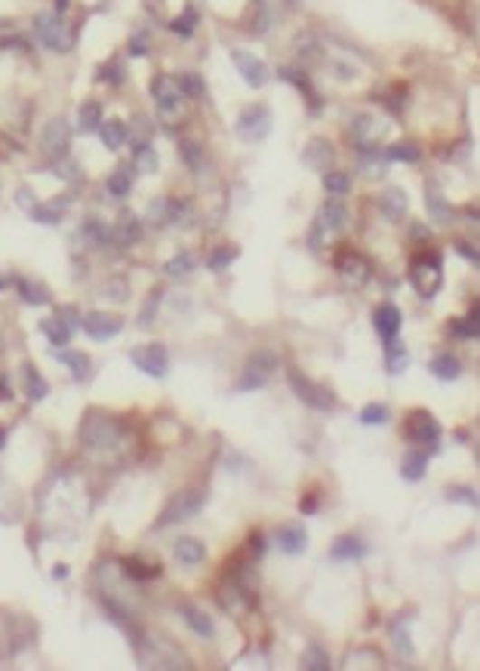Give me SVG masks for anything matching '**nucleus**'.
<instances>
[{
	"instance_id": "1",
	"label": "nucleus",
	"mask_w": 480,
	"mask_h": 671,
	"mask_svg": "<svg viewBox=\"0 0 480 671\" xmlns=\"http://www.w3.org/2000/svg\"><path fill=\"white\" fill-rule=\"evenodd\" d=\"M34 32L50 50H56V52H68L74 47V28L68 25L62 13H43V16H37Z\"/></svg>"
},
{
	"instance_id": "2",
	"label": "nucleus",
	"mask_w": 480,
	"mask_h": 671,
	"mask_svg": "<svg viewBox=\"0 0 480 671\" xmlns=\"http://www.w3.org/2000/svg\"><path fill=\"white\" fill-rule=\"evenodd\" d=\"M280 367L278 354L274 352H253L247 357V364H243V376L238 383V392H256V388L268 385V379L274 376V370Z\"/></svg>"
},
{
	"instance_id": "3",
	"label": "nucleus",
	"mask_w": 480,
	"mask_h": 671,
	"mask_svg": "<svg viewBox=\"0 0 480 671\" xmlns=\"http://www.w3.org/2000/svg\"><path fill=\"white\" fill-rule=\"evenodd\" d=\"M409 280H413L416 293L422 296V299H434V293L444 284V271H440V256L438 253H428V256H419L413 262V269H409Z\"/></svg>"
},
{
	"instance_id": "4",
	"label": "nucleus",
	"mask_w": 480,
	"mask_h": 671,
	"mask_svg": "<svg viewBox=\"0 0 480 671\" xmlns=\"http://www.w3.org/2000/svg\"><path fill=\"white\" fill-rule=\"evenodd\" d=\"M80 438L89 449H111L120 444V425L108 416L89 413L80 429Z\"/></svg>"
},
{
	"instance_id": "5",
	"label": "nucleus",
	"mask_w": 480,
	"mask_h": 671,
	"mask_svg": "<svg viewBox=\"0 0 480 671\" xmlns=\"http://www.w3.org/2000/svg\"><path fill=\"white\" fill-rule=\"evenodd\" d=\"M203 502H207V496H203L201 490H185V493L173 496V499L166 502L164 512H160L157 527L164 530V527H173V524H179V521H188V517H194L197 512H201Z\"/></svg>"
},
{
	"instance_id": "6",
	"label": "nucleus",
	"mask_w": 480,
	"mask_h": 671,
	"mask_svg": "<svg viewBox=\"0 0 480 671\" xmlns=\"http://www.w3.org/2000/svg\"><path fill=\"white\" fill-rule=\"evenodd\" d=\"M289 385H293L296 398H299L302 403H308V407H315V410H333V407H336V394H333L326 385L311 383V379L302 376L299 370H289Z\"/></svg>"
},
{
	"instance_id": "7",
	"label": "nucleus",
	"mask_w": 480,
	"mask_h": 671,
	"mask_svg": "<svg viewBox=\"0 0 480 671\" xmlns=\"http://www.w3.org/2000/svg\"><path fill=\"white\" fill-rule=\"evenodd\" d=\"M271 133V111L268 105H247L238 118V136L243 142H262Z\"/></svg>"
},
{
	"instance_id": "8",
	"label": "nucleus",
	"mask_w": 480,
	"mask_h": 671,
	"mask_svg": "<svg viewBox=\"0 0 480 671\" xmlns=\"http://www.w3.org/2000/svg\"><path fill=\"white\" fill-rule=\"evenodd\" d=\"M129 361H133L145 376H155V379H164L166 370H170V354H166V348L157 345V342L129 352Z\"/></svg>"
},
{
	"instance_id": "9",
	"label": "nucleus",
	"mask_w": 480,
	"mask_h": 671,
	"mask_svg": "<svg viewBox=\"0 0 480 671\" xmlns=\"http://www.w3.org/2000/svg\"><path fill=\"white\" fill-rule=\"evenodd\" d=\"M403 431H407V438L413 444H438L440 440V422L431 413H425V410H413Z\"/></svg>"
},
{
	"instance_id": "10",
	"label": "nucleus",
	"mask_w": 480,
	"mask_h": 671,
	"mask_svg": "<svg viewBox=\"0 0 480 671\" xmlns=\"http://www.w3.org/2000/svg\"><path fill=\"white\" fill-rule=\"evenodd\" d=\"M231 59H234V65H238V71H240V78L249 83V87H265L268 83V65L262 62L259 56H253V52H243V50H231Z\"/></svg>"
},
{
	"instance_id": "11",
	"label": "nucleus",
	"mask_w": 480,
	"mask_h": 671,
	"mask_svg": "<svg viewBox=\"0 0 480 671\" xmlns=\"http://www.w3.org/2000/svg\"><path fill=\"white\" fill-rule=\"evenodd\" d=\"M68 145H71V129H68V124L62 118L50 120L47 129H43V139H41V148L47 151L50 157L62 160L68 155Z\"/></svg>"
},
{
	"instance_id": "12",
	"label": "nucleus",
	"mask_w": 480,
	"mask_h": 671,
	"mask_svg": "<svg viewBox=\"0 0 480 671\" xmlns=\"http://www.w3.org/2000/svg\"><path fill=\"white\" fill-rule=\"evenodd\" d=\"M80 326L87 330V336H93L96 342H105L124 330V320L114 315H102V311H89V315L80 320Z\"/></svg>"
},
{
	"instance_id": "13",
	"label": "nucleus",
	"mask_w": 480,
	"mask_h": 671,
	"mask_svg": "<svg viewBox=\"0 0 480 671\" xmlns=\"http://www.w3.org/2000/svg\"><path fill=\"white\" fill-rule=\"evenodd\" d=\"M336 269L342 274V280H345V284H352V287H363L370 280V262L363 256H357V253H342L336 259Z\"/></svg>"
},
{
	"instance_id": "14",
	"label": "nucleus",
	"mask_w": 480,
	"mask_h": 671,
	"mask_svg": "<svg viewBox=\"0 0 480 671\" xmlns=\"http://www.w3.org/2000/svg\"><path fill=\"white\" fill-rule=\"evenodd\" d=\"M151 96H155L157 109L164 114H173L179 109V102H182V93H179L176 80L166 78V74H160V78L151 80Z\"/></svg>"
},
{
	"instance_id": "15",
	"label": "nucleus",
	"mask_w": 480,
	"mask_h": 671,
	"mask_svg": "<svg viewBox=\"0 0 480 671\" xmlns=\"http://www.w3.org/2000/svg\"><path fill=\"white\" fill-rule=\"evenodd\" d=\"M400 324H403L400 308H398V305H391V302L379 305L376 315H372V326H376V333L382 336L385 342H388V339H394V336L400 333Z\"/></svg>"
},
{
	"instance_id": "16",
	"label": "nucleus",
	"mask_w": 480,
	"mask_h": 671,
	"mask_svg": "<svg viewBox=\"0 0 480 671\" xmlns=\"http://www.w3.org/2000/svg\"><path fill=\"white\" fill-rule=\"evenodd\" d=\"M278 548L287 554H302L305 548H308V533L299 521L296 524H284V527H278Z\"/></svg>"
},
{
	"instance_id": "17",
	"label": "nucleus",
	"mask_w": 480,
	"mask_h": 671,
	"mask_svg": "<svg viewBox=\"0 0 480 671\" xmlns=\"http://www.w3.org/2000/svg\"><path fill=\"white\" fill-rule=\"evenodd\" d=\"M385 133V124H379L376 118H370V114H361V118H354L352 124V139L361 145V148H372V142L382 139Z\"/></svg>"
},
{
	"instance_id": "18",
	"label": "nucleus",
	"mask_w": 480,
	"mask_h": 671,
	"mask_svg": "<svg viewBox=\"0 0 480 671\" xmlns=\"http://www.w3.org/2000/svg\"><path fill=\"white\" fill-rule=\"evenodd\" d=\"M407 207H409V201L403 188H388V192L379 197V210H382L391 222H400V219L407 216Z\"/></svg>"
},
{
	"instance_id": "19",
	"label": "nucleus",
	"mask_w": 480,
	"mask_h": 671,
	"mask_svg": "<svg viewBox=\"0 0 480 671\" xmlns=\"http://www.w3.org/2000/svg\"><path fill=\"white\" fill-rule=\"evenodd\" d=\"M317 222H320V228H324V232H342V228H345V222H348L345 203L336 201V197H333V201H326L324 207H320V219H317Z\"/></svg>"
},
{
	"instance_id": "20",
	"label": "nucleus",
	"mask_w": 480,
	"mask_h": 671,
	"mask_svg": "<svg viewBox=\"0 0 480 671\" xmlns=\"http://www.w3.org/2000/svg\"><path fill=\"white\" fill-rule=\"evenodd\" d=\"M139 238H142V225L133 213H124L120 222L111 228V241L118 243V247H129V243H136Z\"/></svg>"
},
{
	"instance_id": "21",
	"label": "nucleus",
	"mask_w": 480,
	"mask_h": 671,
	"mask_svg": "<svg viewBox=\"0 0 480 671\" xmlns=\"http://www.w3.org/2000/svg\"><path fill=\"white\" fill-rule=\"evenodd\" d=\"M367 552H370V548L363 545L361 539L342 536V539H336V543H333L330 558H333V561H363V558H367Z\"/></svg>"
},
{
	"instance_id": "22",
	"label": "nucleus",
	"mask_w": 480,
	"mask_h": 671,
	"mask_svg": "<svg viewBox=\"0 0 480 671\" xmlns=\"http://www.w3.org/2000/svg\"><path fill=\"white\" fill-rule=\"evenodd\" d=\"M179 613H182V619H185V625L194 631V635H201V638H212V635H216V625H212V619H210L207 613H203V610H197L192 604H182Z\"/></svg>"
},
{
	"instance_id": "23",
	"label": "nucleus",
	"mask_w": 480,
	"mask_h": 671,
	"mask_svg": "<svg viewBox=\"0 0 480 671\" xmlns=\"http://www.w3.org/2000/svg\"><path fill=\"white\" fill-rule=\"evenodd\" d=\"M425 471H428V456H425L422 449H409L400 462V477L409 480V484H419V480L425 477Z\"/></svg>"
},
{
	"instance_id": "24",
	"label": "nucleus",
	"mask_w": 480,
	"mask_h": 671,
	"mask_svg": "<svg viewBox=\"0 0 480 671\" xmlns=\"http://www.w3.org/2000/svg\"><path fill=\"white\" fill-rule=\"evenodd\" d=\"M74 326H78V320H65V308H62L56 317L50 320V324H43V333L50 336L52 345H68V339H71Z\"/></svg>"
},
{
	"instance_id": "25",
	"label": "nucleus",
	"mask_w": 480,
	"mask_h": 671,
	"mask_svg": "<svg viewBox=\"0 0 480 671\" xmlns=\"http://www.w3.org/2000/svg\"><path fill=\"white\" fill-rule=\"evenodd\" d=\"M302 157H305V164H308V166H315V170L326 173V164H330V160H333L330 142H326V139H311Z\"/></svg>"
},
{
	"instance_id": "26",
	"label": "nucleus",
	"mask_w": 480,
	"mask_h": 671,
	"mask_svg": "<svg viewBox=\"0 0 480 671\" xmlns=\"http://www.w3.org/2000/svg\"><path fill=\"white\" fill-rule=\"evenodd\" d=\"M173 552H176V558H179L182 563H188V567H197V563L207 558V548H203V543H197V539H192V536L179 539Z\"/></svg>"
},
{
	"instance_id": "27",
	"label": "nucleus",
	"mask_w": 480,
	"mask_h": 671,
	"mask_svg": "<svg viewBox=\"0 0 480 671\" xmlns=\"http://www.w3.org/2000/svg\"><path fill=\"white\" fill-rule=\"evenodd\" d=\"M428 370L438 379H444V383H453V379L462 376V364H459V357H453V354H438L428 364Z\"/></svg>"
},
{
	"instance_id": "28",
	"label": "nucleus",
	"mask_w": 480,
	"mask_h": 671,
	"mask_svg": "<svg viewBox=\"0 0 480 671\" xmlns=\"http://www.w3.org/2000/svg\"><path fill=\"white\" fill-rule=\"evenodd\" d=\"M280 78H284V80H289V83H296V87H299L302 93L308 96V102H311V111H317V109H320V96H317V90L311 87V80L305 78L302 71H296V68H280Z\"/></svg>"
},
{
	"instance_id": "29",
	"label": "nucleus",
	"mask_w": 480,
	"mask_h": 671,
	"mask_svg": "<svg viewBox=\"0 0 480 671\" xmlns=\"http://www.w3.org/2000/svg\"><path fill=\"white\" fill-rule=\"evenodd\" d=\"M52 357L56 361H62V364H68L71 367V376L78 379H89V357L87 354H78V352H52Z\"/></svg>"
},
{
	"instance_id": "30",
	"label": "nucleus",
	"mask_w": 480,
	"mask_h": 671,
	"mask_svg": "<svg viewBox=\"0 0 480 671\" xmlns=\"http://www.w3.org/2000/svg\"><path fill=\"white\" fill-rule=\"evenodd\" d=\"M105 185H108V192L114 197H127L129 192H133V170H129V166H118Z\"/></svg>"
},
{
	"instance_id": "31",
	"label": "nucleus",
	"mask_w": 480,
	"mask_h": 671,
	"mask_svg": "<svg viewBox=\"0 0 480 671\" xmlns=\"http://www.w3.org/2000/svg\"><path fill=\"white\" fill-rule=\"evenodd\" d=\"M78 127L80 133H93V129L102 127V109L99 102H83L78 109Z\"/></svg>"
},
{
	"instance_id": "32",
	"label": "nucleus",
	"mask_w": 480,
	"mask_h": 671,
	"mask_svg": "<svg viewBox=\"0 0 480 671\" xmlns=\"http://www.w3.org/2000/svg\"><path fill=\"white\" fill-rule=\"evenodd\" d=\"M385 364H388V373H391V376H398V373L407 370V364H409V352L400 345V342L388 339V357H385Z\"/></svg>"
},
{
	"instance_id": "33",
	"label": "nucleus",
	"mask_w": 480,
	"mask_h": 671,
	"mask_svg": "<svg viewBox=\"0 0 480 671\" xmlns=\"http://www.w3.org/2000/svg\"><path fill=\"white\" fill-rule=\"evenodd\" d=\"M102 142H105V148H111V151H118L120 145H124V139H127V127L120 124V120H102Z\"/></svg>"
},
{
	"instance_id": "34",
	"label": "nucleus",
	"mask_w": 480,
	"mask_h": 671,
	"mask_svg": "<svg viewBox=\"0 0 480 671\" xmlns=\"http://www.w3.org/2000/svg\"><path fill=\"white\" fill-rule=\"evenodd\" d=\"M176 87H179V93H182V96H188V99H203V93H207V87H203V80L197 78L194 71L179 74V78H176Z\"/></svg>"
},
{
	"instance_id": "35",
	"label": "nucleus",
	"mask_w": 480,
	"mask_h": 671,
	"mask_svg": "<svg viewBox=\"0 0 480 671\" xmlns=\"http://www.w3.org/2000/svg\"><path fill=\"white\" fill-rule=\"evenodd\" d=\"M124 573L129 579H139V582H145V579L160 576V563H142V561L129 558V561H124Z\"/></svg>"
},
{
	"instance_id": "36",
	"label": "nucleus",
	"mask_w": 480,
	"mask_h": 671,
	"mask_svg": "<svg viewBox=\"0 0 480 671\" xmlns=\"http://www.w3.org/2000/svg\"><path fill=\"white\" fill-rule=\"evenodd\" d=\"M151 133H155V129H151L148 118H142V114H139V118H136L133 124H129L127 139L133 142V148H139V145H148V142H151Z\"/></svg>"
},
{
	"instance_id": "37",
	"label": "nucleus",
	"mask_w": 480,
	"mask_h": 671,
	"mask_svg": "<svg viewBox=\"0 0 480 671\" xmlns=\"http://www.w3.org/2000/svg\"><path fill=\"white\" fill-rule=\"evenodd\" d=\"M194 28H197V10H194V6H185V13L170 22V32L179 34V37H192Z\"/></svg>"
},
{
	"instance_id": "38",
	"label": "nucleus",
	"mask_w": 480,
	"mask_h": 671,
	"mask_svg": "<svg viewBox=\"0 0 480 671\" xmlns=\"http://www.w3.org/2000/svg\"><path fill=\"white\" fill-rule=\"evenodd\" d=\"M388 160H403V164H416L419 157H422V151H419L416 142H398L391 145V148L385 151Z\"/></svg>"
},
{
	"instance_id": "39",
	"label": "nucleus",
	"mask_w": 480,
	"mask_h": 671,
	"mask_svg": "<svg viewBox=\"0 0 480 671\" xmlns=\"http://www.w3.org/2000/svg\"><path fill=\"white\" fill-rule=\"evenodd\" d=\"M324 188L330 194H348L352 192V176L342 170H330V173H324Z\"/></svg>"
},
{
	"instance_id": "40",
	"label": "nucleus",
	"mask_w": 480,
	"mask_h": 671,
	"mask_svg": "<svg viewBox=\"0 0 480 671\" xmlns=\"http://www.w3.org/2000/svg\"><path fill=\"white\" fill-rule=\"evenodd\" d=\"M25 388H28V398L32 401H43L50 392V385L43 383V376L37 373V367H25Z\"/></svg>"
},
{
	"instance_id": "41",
	"label": "nucleus",
	"mask_w": 480,
	"mask_h": 671,
	"mask_svg": "<svg viewBox=\"0 0 480 671\" xmlns=\"http://www.w3.org/2000/svg\"><path fill=\"white\" fill-rule=\"evenodd\" d=\"M302 666L311 668V671H326L330 668V656L320 650L317 644H308L305 647V656H302Z\"/></svg>"
},
{
	"instance_id": "42",
	"label": "nucleus",
	"mask_w": 480,
	"mask_h": 671,
	"mask_svg": "<svg viewBox=\"0 0 480 671\" xmlns=\"http://www.w3.org/2000/svg\"><path fill=\"white\" fill-rule=\"evenodd\" d=\"M238 256H240V250H238V247H219L216 253H212V256L207 259V265H210V271H225L228 265H231Z\"/></svg>"
},
{
	"instance_id": "43",
	"label": "nucleus",
	"mask_w": 480,
	"mask_h": 671,
	"mask_svg": "<svg viewBox=\"0 0 480 671\" xmlns=\"http://www.w3.org/2000/svg\"><path fill=\"white\" fill-rule=\"evenodd\" d=\"M164 271L173 274V278H176V274H192L194 271V256L188 253V250H182L179 256H173L170 262L164 265Z\"/></svg>"
},
{
	"instance_id": "44",
	"label": "nucleus",
	"mask_w": 480,
	"mask_h": 671,
	"mask_svg": "<svg viewBox=\"0 0 480 671\" xmlns=\"http://www.w3.org/2000/svg\"><path fill=\"white\" fill-rule=\"evenodd\" d=\"M391 413H388L385 403H367V407L361 410V422L363 425H385Z\"/></svg>"
},
{
	"instance_id": "45",
	"label": "nucleus",
	"mask_w": 480,
	"mask_h": 671,
	"mask_svg": "<svg viewBox=\"0 0 480 671\" xmlns=\"http://www.w3.org/2000/svg\"><path fill=\"white\" fill-rule=\"evenodd\" d=\"M136 170H139V173H157V155H155V148H151V142L136 148Z\"/></svg>"
},
{
	"instance_id": "46",
	"label": "nucleus",
	"mask_w": 480,
	"mask_h": 671,
	"mask_svg": "<svg viewBox=\"0 0 480 671\" xmlns=\"http://www.w3.org/2000/svg\"><path fill=\"white\" fill-rule=\"evenodd\" d=\"M83 234H87V238H93L96 243H102V247L111 241V228L105 225L102 219H87V222H83Z\"/></svg>"
},
{
	"instance_id": "47",
	"label": "nucleus",
	"mask_w": 480,
	"mask_h": 671,
	"mask_svg": "<svg viewBox=\"0 0 480 671\" xmlns=\"http://www.w3.org/2000/svg\"><path fill=\"white\" fill-rule=\"evenodd\" d=\"M453 333L462 336V339H477V333H480V326H477V308L471 311L468 317H462L459 324H453Z\"/></svg>"
},
{
	"instance_id": "48",
	"label": "nucleus",
	"mask_w": 480,
	"mask_h": 671,
	"mask_svg": "<svg viewBox=\"0 0 480 671\" xmlns=\"http://www.w3.org/2000/svg\"><path fill=\"white\" fill-rule=\"evenodd\" d=\"M19 289H22V299L28 305H47V289L37 287V284H28V280H19Z\"/></svg>"
},
{
	"instance_id": "49",
	"label": "nucleus",
	"mask_w": 480,
	"mask_h": 671,
	"mask_svg": "<svg viewBox=\"0 0 480 671\" xmlns=\"http://www.w3.org/2000/svg\"><path fill=\"white\" fill-rule=\"evenodd\" d=\"M148 219L155 225H166V222H170V201H164V197L151 201L148 203Z\"/></svg>"
},
{
	"instance_id": "50",
	"label": "nucleus",
	"mask_w": 480,
	"mask_h": 671,
	"mask_svg": "<svg viewBox=\"0 0 480 671\" xmlns=\"http://www.w3.org/2000/svg\"><path fill=\"white\" fill-rule=\"evenodd\" d=\"M32 219H34V222H41V225H56L59 222L56 203H52V207H41V203H34V207H32Z\"/></svg>"
},
{
	"instance_id": "51",
	"label": "nucleus",
	"mask_w": 480,
	"mask_h": 671,
	"mask_svg": "<svg viewBox=\"0 0 480 671\" xmlns=\"http://www.w3.org/2000/svg\"><path fill=\"white\" fill-rule=\"evenodd\" d=\"M99 80H105V83H124V65H120V62L102 65V68H99Z\"/></svg>"
},
{
	"instance_id": "52",
	"label": "nucleus",
	"mask_w": 480,
	"mask_h": 671,
	"mask_svg": "<svg viewBox=\"0 0 480 671\" xmlns=\"http://www.w3.org/2000/svg\"><path fill=\"white\" fill-rule=\"evenodd\" d=\"M428 207H431L434 219H449V210H444V203H440V192L434 185H428Z\"/></svg>"
},
{
	"instance_id": "53",
	"label": "nucleus",
	"mask_w": 480,
	"mask_h": 671,
	"mask_svg": "<svg viewBox=\"0 0 480 671\" xmlns=\"http://www.w3.org/2000/svg\"><path fill=\"white\" fill-rule=\"evenodd\" d=\"M391 640H394V647H398L400 656H413V644H409V635H407V631H400L398 625H394V631H391Z\"/></svg>"
},
{
	"instance_id": "54",
	"label": "nucleus",
	"mask_w": 480,
	"mask_h": 671,
	"mask_svg": "<svg viewBox=\"0 0 480 671\" xmlns=\"http://www.w3.org/2000/svg\"><path fill=\"white\" fill-rule=\"evenodd\" d=\"M182 157H185L188 166H194V170H197V157H201V148H197V142H182Z\"/></svg>"
},
{
	"instance_id": "55",
	"label": "nucleus",
	"mask_w": 480,
	"mask_h": 671,
	"mask_svg": "<svg viewBox=\"0 0 480 671\" xmlns=\"http://www.w3.org/2000/svg\"><path fill=\"white\" fill-rule=\"evenodd\" d=\"M129 52H133V56H145V52H148V41H145V34H136L133 41H129Z\"/></svg>"
},
{
	"instance_id": "56",
	"label": "nucleus",
	"mask_w": 480,
	"mask_h": 671,
	"mask_svg": "<svg viewBox=\"0 0 480 671\" xmlns=\"http://www.w3.org/2000/svg\"><path fill=\"white\" fill-rule=\"evenodd\" d=\"M449 499H462V502H468V506L477 508V496H471V490H449Z\"/></svg>"
},
{
	"instance_id": "57",
	"label": "nucleus",
	"mask_w": 480,
	"mask_h": 671,
	"mask_svg": "<svg viewBox=\"0 0 480 671\" xmlns=\"http://www.w3.org/2000/svg\"><path fill=\"white\" fill-rule=\"evenodd\" d=\"M456 250H459V253H462L465 259H471V262L477 265V250H471L468 243H456Z\"/></svg>"
},
{
	"instance_id": "58",
	"label": "nucleus",
	"mask_w": 480,
	"mask_h": 671,
	"mask_svg": "<svg viewBox=\"0 0 480 671\" xmlns=\"http://www.w3.org/2000/svg\"><path fill=\"white\" fill-rule=\"evenodd\" d=\"M299 508H302L305 515L317 512V499H315V496H308V499H305V502H299Z\"/></svg>"
},
{
	"instance_id": "59",
	"label": "nucleus",
	"mask_w": 480,
	"mask_h": 671,
	"mask_svg": "<svg viewBox=\"0 0 480 671\" xmlns=\"http://www.w3.org/2000/svg\"><path fill=\"white\" fill-rule=\"evenodd\" d=\"M249 545H253V552H256V554H262V548H265L262 533H253V536H249Z\"/></svg>"
},
{
	"instance_id": "60",
	"label": "nucleus",
	"mask_w": 480,
	"mask_h": 671,
	"mask_svg": "<svg viewBox=\"0 0 480 671\" xmlns=\"http://www.w3.org/2000/svg\"><path fill=\"white\" fill-rule=\"evenodd\" d=\"M4 444H6V431L0 429V449H4Z\"/></svg>"
},
{
	"instance_id": "61",
	"label": "nucleus",
	"mask_w": 480,
	"mask_h": 671,
	"mask_svg": "<svg viewBox=\"0 0 480 671\" xmlns=\"http://www.w3.org/2000/svg\"><path fill=\"white\" fill-rule=\"evenodd\" d=\"M0 289H4V280H0Z\"/></svg>"
}]
</instances>
